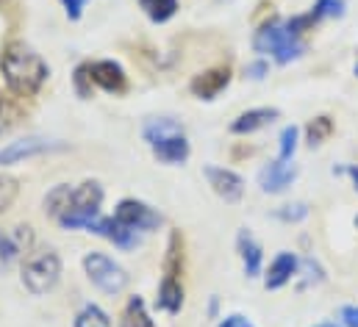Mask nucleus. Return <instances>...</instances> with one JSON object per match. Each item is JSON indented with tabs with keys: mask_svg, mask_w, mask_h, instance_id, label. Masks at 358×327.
<instances>
[{
	"mask_svg": "<svg viewBox=\"0 0 358 327\" xmlns=\"http://www.w3.org/2000/svg\"><path fill=\"white\" fill-rule=\"evenodd\" d=\"M0 70L8 92L17 97H34L48 81V64L25 42H11L0 56Z\"/></svg>",
	"mask_w": 358,
	"mask_h": 327,
	"instance_id": "nucleus-1",
	"label": "nucleus"
},
{
	"mask_svg": "<svg viewBox=\"0 0 358 327\" xmlns=\"http://www.w3.org/2000/svg\"><path fill=\"white\" fill-rule=\"evenodd\" d=\"M59 277H62V258L56 255V249L36 247L25 255V261H22V286L31 294H36V297L48 294L59 283Z\"/></svg>",
	"mask_w": 358,
	"mask_h": 327,
	"instance_id": "nucleus-2",
	"label": "nucleus"
},
{
	"mask_svg": "<svg viewBox=\"0 0 358 327\" xmlns=\"http://www.w3.org/2000/svg\"><path fill=\"white\" fill-rule=\"evenodd\" d=\"M253 48H256V53H262V56H272L278 64H289V61L300 59L303 50H306V45L300 42V36H294V34L286 28V22H278V20H272V22L262 25V28L256 31Z\"/></svg>",
	"mask_w": 358,
	"mask_h": 327,
	"instance_id": "nucleus-3",
	"label": "nucleus"
},
{
	"mask_svg": "<svg viewBox=\"0 0 358 327\" xmlns=\"http://www.w3.org/2000/svg\"><path fill=\"white\" fill-rule=\"evenodd\" d=\"M100 203H103V189H100V183L87 180V183L76 186V189H73L70 208L62 214L59 225H62V228H67V231L90 228L92 222L100 217Z\"/></svg>",
	"mask_w": 358,
	"mask_h": 327,
	"instance_id": "nucleus-4",
	"label": "nucleus"
},
{
	"mask_svg": "<svg viewBox=\"0 0 358 327\" xmlns=\"http://www.w3.org/2000/svg\"><path fill=\"white\" fill-rule=\"evenodd\" d=\"M84 269H87V275H90V280L100 289V291H106V294H120L125 286H128V272L114 261V258H108V255H103V252H90L87 258H84Z\"/></svg>",
	"mask_w": 358,
	"mask_h": 327,
	"instance_id": "nucleus-5",
	"label": "nucleus"
},
{
	"mask_svg": "<svg viewBox=\"0 0 358 327\" xmlns=\"http://www.w3.org/2000/svg\"><path fill=\"white\" fill-rule=\"evenodd\" d=\"M114 219L117 222H122L125 228H131V231H153V228H159L162 225V214L159 211H153L150 205H145V203H139V200H122L120 205H117V211H114Z\"/></svg>",
	"mask_w": 358,
	"mask_h": 327,
	"instance_id": "nucleus-6",
	"label": "nucleus"
},
{
	"mask_svg": "<svg viewBox=\"0 0 358 327\" xmlns=\"http://www.w3.org/2000/svg\"><path fill=\"white\" fill-rule=\"evenodd\" d=\"M206 177H208V186H211L225 203L242 200V194H245V180H242V175H236L234 169H225V166H206Z\"/></svg>",
	"mask_w": 358,
	"mask_h": 327,
	"instance_id": "nucleus-7",
	"label": "nucleus"
},
{
	"mask_svg": "<svg viewBox=\"0 0 358 327\" xmlns=\"http://www.w3.org/2000/svg\"><path fill=\"white\" fill-rule=\"evenodd\" d=\"M34 247V231L28 225H20L14 231H0V263H11L22 255H28Z\"/></svg>",
	"mask_w": 358,
	"mask_h": 327,
	"instance_id": "nucleus-8",
	"label": "nucleus"
},
{
	"mask_svg": "<svg viewBox=\"0 0 358 327\" xmlns=\"http://www.w3.org/2000/svg\"><path fill=\"white\" fill-rule=\"evenodd\" d=\"M294 177H297V166H292L289 161H280L278 159V161L267 164L259 172V186L267 194H280V191H286L294 183Z\"/></svg>",
	"mask_w": 358,
	"mask_h": 327,
	"instance_id": "nucleus-9",
	"label": "nucleus"
},
{
	"mask_svg": "<svg viewBox=\"0 0 358 327\" xmlns=\"http://www.w3.org/2000/svg\"><path fill=\"white\" fill-rule=\"evenodd\" d=\"M87 67H90L92 83H97L103 92H114V94L125 92L128 78H125L120 64H114V61H94V64H87Z\"/></svg>",
	"mask_w": 358,
	"mask_h": 327,
	"instance_id": "nucleus-10",
	"label": "nucleus"
},
{
	"mask_svg": "<svg viewBox=\"0 0 358 327\" xmlns=\"http://www.w3.org/2000/svg\"><path fill=\"white\" fill-rule=\"evenodd\" d=\"M53 145L48 139H39V136H28V139H20V142H11L0 150V166H8V164H17L22 159H34L45 150H50Z\"/></svg>",
	"mask_w": 358,
	"mask_h": 327,
	"instance_id": "nucleus-11",
	"label": "nucleus"
},
{
	"mask_svg": "<svg viewBox=\"0 0 358 327\" xmlns=\"http://www.w3.org/2000/svg\"><path fill=\"white\" fill-rule=\"evenodd\" d=\"M228 83H231V73H228L225 67H217V70H206V73L194 75V81H192L189 89H192V94L200 97V100H214Z\"/></svg>",
	"mask_w": 358,
	"mask_h": 327,
	"instance_id": "nucleus-12",
	"label": "nucleus"
},
{
	"mask_svg": "<svg viewBox=\"0 0 358 327\" xmlns=\"http://www.w3.org/2000/svg\"><path fill=\"white\" fill-rule=\"evenodd\" d=\"M278 119V108H250L245 114H239L234 122H231V133L236 136H245V133H256L262 128H267L269 122Z\"/></svg>",
	"mask_w": 358,
	"mask_h": 327,
	"instance_id": "nucleus-13",
	"label": "nucleus"
},
{
	"mask_svg": "<svg viewBox=\"0 0 358 327\" xmlns=\"http://www.w3.org/2000/svg\"><path fill=\"white\" fill-rule=\"evenodd\" d=\"M153 156L162 164H170V166L183 164L189 159V142H186L183 133H173V136L159 139V142L153 145Z\"/></svg>",
	"mask_w": 358,
	"mask_h": 327,
	"instance_id": "nucleus-14",
	"label": "nucleus"
},
{
	"mask_svg": "<svg viewBox=\"0 0 358 327\" xmlns=\"http://www.w3.org/2000/svg\"><path fill=\"white\" fill-rule=\"evenodd\" d=\"M294 272H297V258H294L292 252H280V255H275V261L269 263L267 275H264V286L275 291V289L286 286V283L294 277Z\"/></svg>",
	"mask_w": 358,
	"mask_h": 327,
	"instance_id": "nucleus-15",
	"label": "nucleus"
},
{
	"mask_svg": "<svg viewBox=\"0 0 358 327\" xmlns=\"http://www.w3.org/2000/svg\"><path fill=\"white\" fill-rule=\"evenodd\" d=\"M156 305H159L162 311H167V314H178L180 305H183V286L178 283V277L167 275V277L162 280V286H159V300H156Z\"/></svg>",
	"mask_w": 358,
	"mask_h": 327,
	"instance_id": "nucleus-16",
	"label": "nucleus"
},
{
	"mask_svg": "<svg viewBox=\"0 0 358 327\" xmlns=\"http://www.w3.org/2000/svg\"><path fill=\"white\" fill-rule=\"evenodd\" d=\"M239 255H242V263H245V275L256 277L262 272V247L248 231L239 233Z\"/></svg>",
	"mask_w": 358,
	"mask_h": 327,
	"instance_id": "nucleus-17",
	"label": "nucleus"
},
{
	"mask_svg": "<svg viewBox=\"0 0 358 327\" xmlns=\"http://www.w3.org/2000/svg\"><path fill=\"white\" fill-rule=\"evenodd\" d=\"M70 200H73V186H56V189L45 197V211H48L53 219H62V214L70 208Z\"/></svg>",
	"mask_w": 358,
	"mask_h": 327,
	"instance_id": "nucleus-18",
	"label": "nucleus"
},
{
	"mask_svg": "<svg viewBox=\"0 0 358 327\" xmlns=\"http://www.w3.org/2000/svg\"><path fill=\"white\" fill-rule=\"evenodd\" d=\"M122 327H156L148 308H145V300L142 297H131L128 305H125V319H122Z\"/></svg>",
	"mask_w": 358,
	"mask_h": 327,
	"instance_id": "nucleus-19",
	"label": "nucleus"
},
{
	"mask_svg": "<svg viewBox=\"0 0 358 327\" xmlns=\"http://www.w3.org/2000/svg\"><path fill=\"white\" fill-rule=\"evenodd\" d=\"M139 6L153 22H167L178 11V0H139Z\"/></svg>",
	"mask_w": 358,
	"mask_h": 327,
	"instance_id": "nucleus-20",
	"label": "nucleus"
},
{
	"mask_svg": "<svg viewBox=\"0 0 358 327\" xmlns=\"http://www.w3.org/2000/svg\"><path fill=\"white\" fill-rule=\"evenodd\" d=\"M173 133H180V125L176 119H150V122L145 125V139H148L150 145H156L159 139H167V136H173Z\"/></svg>",
	"mask_w": 358,
	"mask_h": 327,
	"instance_id": "nucleus-21",
	"label": "nucleus"
},
{
	"mask_svg": "<svg viewBox=\"0 0 358 327\" xmlns=\"http://www.w3.org/2000/svg\"><path fill=\"white\" fill-rule=\"evenodd\" d=\"M76 327H111V319L103 308L97 305H87L78 317H76Z\"/></svg>",
	"mask_w": 358,
	"mask_h": 327,
	"instance_id": "nucleus-22",
	"label": "nucleus"
},
{
	"mask_svg": "<svg viewBox=\"0 0 358 327\" xmlns=\"http://www.w3.org/2000/svg\"><path fill=\"white\" fill-rule=\"evenodd\" d=\"M306 133H308V145H311V147H314V145H322V142L334 133V122H331V117H317L314 122H308Z\"/></svg>",
	"mask_w": 358,
	"mask_h": 327,
	"instance_id": "nucleus-23",
	"label": "nucleus"
},
{
	"mask_svg": "<svg viewBox=\"0 0 358 327\" xmlns=\"http://www.w3.org/2000/svg\"><path fill=\"white\" fill-rule=\"evenodd\" d=\"M314 20H328V17H342L345 14V0H317V6L311 8Z\"/></svg>",
	"mask_w": 358,
	"mask_h": 327,
	"instance_id": "nucleus-24",
	"label": "nucleus"
},
{
	"mask_svg": "<svg viewBox=\"0 0 358 327\" xmlns=\"http://www.w3.org/2000/svg\"><path fill=\"white\" fill-rule=\"evenodd\" d=\"M17 117H20L17 103L0 92V133H6V131H8V128L17 122Z\"/></svg>",
	"mask_w": 358,
	"mask_h": 327,
	"instance_id": "nucleus-25",
	"label": "nucleus"
},
{
	"mask_svg": "<svg viewBox=\"0 0 358 327\" xmlns=\"http://www.w3.org/2000/svg\"><path fill=\"white\" fill-rule=\"evenodd\" d=\"M17 191H20L17 180L11 175H0V214L11 208V203L17 200Z\"/></svg>",
	"mask_w": 358,
	"mask_h": 327,
	"instance_id": "nucleus-26",
	"label": "nucleus"
},
{
	"mask_svg": "<svg viewBox=\"0 0 358 327\" xmlns=\"http://www.w3.org/2000/svg\"><path fill=\"white\" fill-rule=\"evenodd\" d=\"M297 136H300V131H297L294 125L283 128V133H280V161H289V159L294 156V150H297Z\"/></svg>",
	"mask_w": 358,
	"mask_h": 327,
	"instance_id": "nucleus-27",
	"label": "nucleus"
},
{
	"mask_svg": "<svg viewBox=\"0 0 358 327\" xmlns=\"http://www.w3.org/2000/svg\"><path fill=\"white\" fill-rule=\"evenodd\" d=\"M87 3H90V0H62V6L67 8V17H70V20H81Z\"/></svg>",
	"mask_w": 358,
	"mask_h": 327,
	"instance_id": "nucleus-28",
	"label": "nucleus"
},
{
	"mask_svg": "<svg viewBox=\"0 0 358 327\" xmlns=\"http://www.w3.org/2000/svg\"><path fill=\"white\" fill-rule=\"evenodd\" d=\"M339 317H342L345 327H358V305H345Z\"/></svg>",
	"mask_w": 358,
	"mask_h": 327,
	"instance_id": "nucleus-29",
	"label": "nucleus"
},
{
	"mask_svg": "<svg viewBox=\"0 0 358 327\" xmlns=\"http://www.w3.org/2000/svg\"><path fill=\"white\" fill-rule=\"evenodd\" d=\"M220 327H253L245 317H239V314H234V317H225L222 322H220Z\"/></svg>",
	"mask_w": 358,
	"mask_h": 327,
	"instance_id": "nucleus-30",
	"label": "nucleus"
},
{
	"mask_svg": "<svg viewBox=\"0 0 358 327\" xmlns=\"http://www.w3.org/2000/svg\"><path fill=\"white\" fill-rule=\"evenodd\" d=\"M264 73H267V64H264V61H256V64H250V67H248V75H250V78H256V81H259V78H264Z\"/></svg>",
	"mask_w": 358,
	"mask_h": 327,
	"instance_id": "nucleus-31",
	"label": "nucleus"
},
{
	"mask_svg": "<svg viewBox=\"0 0 358 327\" xmlns=\"http://www.w3.org/2000/svg\"><path fill=\"white\" fill-rule=\"evenodd\" d=\"M348 175L353 177V183H356V191H358V166H348Z\"/></svg>",
	"mask_w": 358,
	"mask_h": 327,
	"instance_id": "nucleus-32",
	"label": "nucleus"
},
{
	"mask_svg": "<svg viewBox=\"0 0 358 327\" xmlns=\"http://www.w3.org/2000/svg\"><path fill=\"white\" fill-rule=\"evenodd\" d=\"M356 75H358V64H356Z\"/></svg>",
	"mask_w": 358,
	"mask_h": 327,
	"instance_id": "nucleus-33",
	"label": "nucleus"
},
{
	"mask_svg": "<svg viewBox=\"0 0 358 327\" xmlns=\"http://www.w3.org/2000/svg\"><path fill=\"white\" fill-rule=\"evenodd\" d=\"M322 327H334V325H322Z\"/></svg>",
	"mask_w": 358,
	"mask_h": 327,
	"instance_id": "nucleus-34",
	"label": "nucleus"
},
{
	"mask_svg": "<svg viewBox=\"0 0 358 327\" xmlns=\"http://www.w3.org/2000/svg\"><path fill=\"white\" fill-rule=\"evenodd\" d=\"M356 225H358V217H356Z\"/></svg>",
	"mask_w": 358,
	"mask_h": 327,
	"instance_id": "nucleus-35",
	"label": "nucleus"
},
{
	"mask_svg": "<svg viewBox=\"0 0 358 327\" xmlns=\"http://www.w3.org/2000/svg\"><path fill=\"white\" fill-rule=\"evenodd\" d=\"M0 3H3V0H0Z\"/></svg>",
	"mask_w": 358,
	"mask_h": 327,
	"instance_id": "nucleus-36",
	"label": "nucleus"
}]
</instances>
